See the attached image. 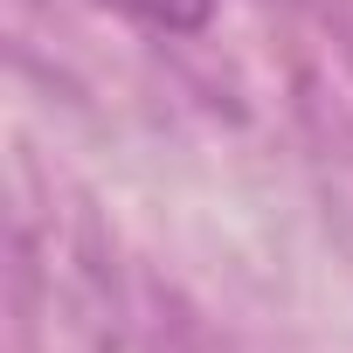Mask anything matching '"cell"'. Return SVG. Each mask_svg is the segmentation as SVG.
<instances>
[{
    "label": "cell",
    "instance_id": "cell-1",
    "mask_svg": "<svg viewBox=\"0 0 353 353\" xmlns=\"http://www.w3.org/2000/svg\"><path fill=\"white\" fill-rule=\"evenodd\" d=\"M125 8L159 21V28H201L208 21V0H125Z\"/></svg>",
    "mask_w": 353,
    "mask_h": 353
}]
</instances>
